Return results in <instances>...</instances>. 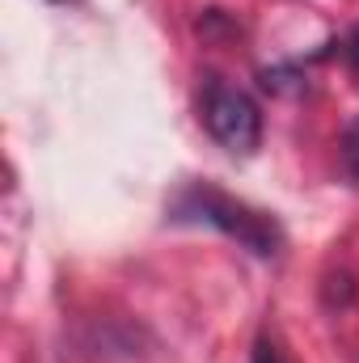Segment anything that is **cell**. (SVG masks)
Wrapping results in <instances>:
<instances>
[{
    "instance_id": "obj_3",
    "label": "cell",
    "mask_w": 359,
    "mask_h": 363,
    "mask_svg": "<svg viewBox=\"0 0 359 363\" xmlns=\"http://www.w3.org/2000/svg\"><path fill=\"white\" fill-rule=\"evenodd\" d=\"M343 152H347V165H351V174L359 178V123L347 131V140H343Z\"/></svg>"
},
{
    "instance_id": "obj_5",
    "label": "cell",
    "mask_w": 359,
    "mask_h": 363,
    "mask_svg": "<svg viewBox=\"0 0 359 363\" xmlns=\"http://www.w3.org/2000/svg\"><path fill=\"white\" fill-rule=\"evenodd\" d=\"M347 51H351V64L359 68V30L351 34V43H347Z\"/></svg>"
},
{
    "instance_id": "obj_4",
    "label": "cell",
    "mask_w": 359,
    "mask_h": 363,
    "mask_svg": "<svg viewBox=\"0 0 359 363\" xmlns=\"http://www.w3.org/2000/svg\"><path fill=\"white\" fill-rule=\"evenodd\" d=\"M254 363H283V359H279V351H275L270 342H258V355H254Z\"/></svg>"
},
{
    "instance_id": "obj_2",
    "label": "cell",
    "mask_w": 359,
    "mask_h": 363,
    "mask_svg": "<svg viewBox=\"0 0 359 363\" xmlns=\"http://www.w3.org/2000/svg\"><path fill=\"white\" fill-rule=\"evenodd\" d=\"M186 207L199 216V220H207V224H216V228H224L228 237H237L245 250H254L258 258H270L275 250H279V228L270 224L267 216H258V211H250V207H241V203H233V199H224V194H216V190H194L190 199H186Z\"/></svg>"
},
{
    "instance_id": "obj_1",
    "label": "cell",
    "mask_w": 359,
    "mask_h": 363,
    "mask_svg": "<svg viewBox=\"0 0 359 363\" xmlns=\"http://www.w3.org/2000/svg\"><path fill=\"white\" fill-rule=\"evenodd\" d=\"M203 123L211 131V140L224 148V152H237V157H250L258 144H263V110L258 101L237 85H224V81H211L203 93Z\"/></svg>"
}]
</instances>
